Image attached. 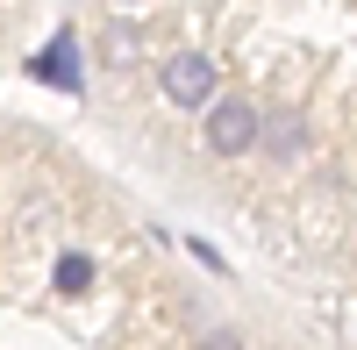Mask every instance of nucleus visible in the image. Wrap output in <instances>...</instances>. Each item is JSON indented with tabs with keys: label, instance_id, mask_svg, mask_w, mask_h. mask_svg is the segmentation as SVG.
Wrapping results in <instances>:
<instances>
[{
	"label": "nucleus",
	"instance_id": "f257e3e1",
	"mask_svg": "<svg viewBox=\"0 0 357 350\" xmlns=\"http://www.w3.org/2000/svg\"><path fill=\"white\" fill-rule=\"evenodd\" d=\"M200 143H207L215 158L257 151V143H264V107H257L250 93H215V100H207V122H200Z\"/></svg>",
	"mask_w": 357,
	"mask_h": 350
},
{
	"label": "nucleus",
	"instance_id": "f03ea898",
	"mask_svg": "<svg viewBox=\"0 0 357 350\" xmlns=\"http://www.w3.org/2000/svg\"><path fill=\"white\" fill-rule=\"evenodd\" d=\"M158 86H165L172 107H207V100H215V57H200V50L165 57V65H158Z\"/></svg>",
	"mask_w": 357,
	"mask_h": 350
},
{
	"label": "nucleus",
	"instance_id": "7ed1b4c3",
	"mask_svg": "<svg viewBox=\"0 0 357 350\" xmlns=\"http://www.w3.org/2000/svg\"><path fill=\"white\" fill-rule=\"evenodd\" d=\"M29 72H36V79H50L57 93H79V36H72V29H57V36H50V50H36V57H29Z\"/></svg>",
	"mask_w": 357,
	"mask_h": 350
},
{
	"label": "nucleus",
	"instance_id": "20e7f679",
	"mask_svg": "<svg viewBox=\"0 0 357 350\" xmlns=\"http://www.w3.org/2000/svg\"><path fill=\"white\" fill-rule=\"evenodd\" d=\"M264 151L272 158H301L307 151V122L301 114H264Z\"/></svg>",
	"mask_w": 357,
	"mask_h": 350
},
{
	"label": "nucleus",
	"instance_id": "39448f33",
	"mask_svg": "<svg viewBox=\"0 0 357 350\" xmlns=\"http://www.w3.org/2000/svg\"><path fill=\"white\" fill-rule=\"evenodd\" d=\"M50 279H57V294H86V286H93V257H86V250H65Z\"/></svg>",
	"mask_w": 357,
	"mask_h": 350
},
{
	"label": "nucleus",
	"instance_id": "423d86ee",
	"mask_svg": "<svg viewBox=\"0 0 357 350\" xmlns=\"http://www.w3.org/2000/svg\"><path fill=\"white\" fill-rule=\"evenodd\" d=\"M114 8H136V0H114Z\"/></svg>",
	"mask_w": 357,
	"mask_h": 350
}]
</instances>
